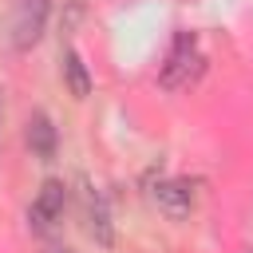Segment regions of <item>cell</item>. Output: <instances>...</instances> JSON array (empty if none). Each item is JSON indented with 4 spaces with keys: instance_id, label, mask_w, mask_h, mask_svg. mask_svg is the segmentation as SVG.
Listing matches in <instances>:
<instances>
[{
    "instance_id": "52a82bcc",
    "label": "cell",
    "mask_w": 253,
    "mask_h": 253,
    "mask_svg": "<svg viewBox=\"0 0 253 253\" xmlns=\"http://www.w3.org/2000/svg\"><path fill=\"white\" fill-rule=\"evenodd\" d=\"M63 79H67V87H71L75 99L91 95V75H87V63H83V55L75 47H63Z\"/></svg>"
},
{
    "instance_id": "9c48e42d",
    "label": "cell",
    "mask_w": 253,
    "mask_h": 253,
    "mask_svg": "<svg viewBox=\"0 0 253 253\" xmlns=\"http://www.w3.org/2000/svg\"><path fill=\"white\" fill-rule=\"evenodd\" d=\"M0 115H4V103H0Z\"/></svg>"
},
{
    "instance_id": "ba28073f",
    "label": "cell",
    "mask_w": 253,
    "mask_h": 253,
    "mask_svg": "<svg viewBox=\"0 0 253 253\" xmlns=\"http://www.w3.org/2000/svg\"><path fill=\"white\" fill-rule=\"evenodd\" d=\"M47 253H75V249H67V245H51Z\"/></svg>"
},
{
    "instance_id": "6da1fadb",
    "label": "cell",
    "mask_w": 253,
    "mask_h": 253,
    "mask_svg": "<svg viewBox=\"0 0 253 253\" xmlns=\"http://www.w3.org/2000/svg\"><path fill=\"white\" fill-rule=\"evenodd\" d=\"M202 67H206V55H202V47H198V36H194V32H178L174 43H170V55H166V63H162L158 83H162L166 91H186V87L198 83Z\"/></svg>"
},
{
    "instance_id": "7a4b0ae2",
    "label": "cell",
    "mask_w": 253,
    "mask_h": 253,
    "mask_svg": "<svg viewBox=\"0 0 253 253\" xmlns=\"http://www.w3.org/2000/svg\"><path fill=\"white\" fill-rule=\"evenodd\" d=\"M47 28V0H20L8 24V40L16 51H32Z\"/></svg>"
},
{
    "instance_id": "5b68a950",
    "label": "cell",
    "mask_w": 253,
    "mask_h": 253,
    "mask_svg": "<svg viewBox=\"0 0 253 253\" xmlns=\"http://www.w3.org/2000/svg\"><path fill=\"white\" fill-rule=\"evenodd\" d=\"M150 202H154L170 221H182V217L194 210V190H190V182H182V178H158V182L150 186Z\"/></svg>"
},
{
    "instance_id": "8992f818",
    "label": "cell",
    "mask_w": 253,
    "mask_h": 253,
    "mask_svg": "<svg viewBox=\"0 0 253 253\" xmlns=\"http://www.w3.org/2000/svg\"><path fill=\"white\" fill-rule=\"evenodd\" d=\"M24 142H28V150H32L40 162H51V158H55L59 134H55V126H51V119H47L43 111H36V115L28 119V126H24Z\"/></svg>"
},
{
    "instance_id": "277c9868",
    "label": "cell",
    "mask_w": 253,
    "mask_h": 253,
    "mask_svg": "<svg viewBox=\"0 0 253 253\" xmlns=\"http://www.w3.org/2000/svg\"><path fill=\"white\" fill-rule=\"evenodd\" d=\"M79 210H83V225H87V233L95 237V245H115V225H111L107 198H103L91 182L79 186Z\"/></svg>"
},
{
    "instance_id": "3957f363",
    "label": "cell",
    "mask_w": 253,
    "mask_h": 253,
    "mask_svg": "<svg viewBox=\"0 0 253 253\" xmlns=\"http://www.w3.org/2000/svg\"><path fill=\"white\" fill-rule=\"evenodd\" d=\"M63 210H67V186H63L59 178H47V182L40 186L32 210H28V225H32L36 233H51V229L63 221Z\"/></svg>"
}]
</instances>
